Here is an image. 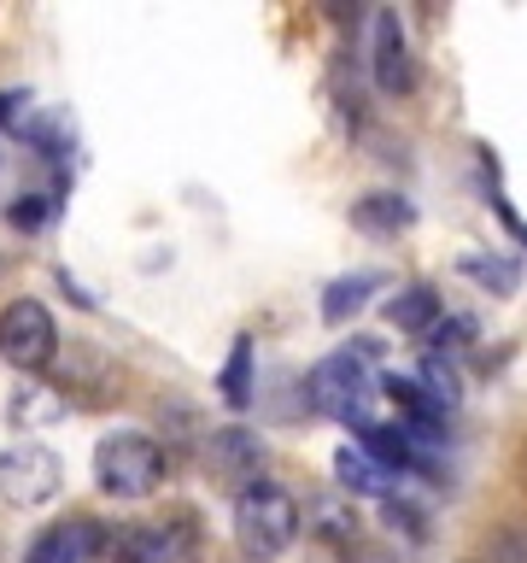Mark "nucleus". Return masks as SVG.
I'll use <instances>...</instances> for the list:
<instances>
[{
	"instance_id": "423d86ee",
	"label": "nucleus",
	"mask_w": 527,
	"mask_h": 563,
	"mask_svg": "<svg viewBox=\"0 0 527 563\" xmlns=\"http://www.w3.org/2000/svg\"><path fill=\"white\" fill-rule=\"evenodd\" d=\"M193 517L182 510V517H170V522H135L130 534H117L112 540V552L123 563H188L193 558Z\"/></svg>"
},
{
	"instance_id": "f8f14e48",
	"label": "nucleus",
	"mask_w": 527,
	"mask_h": 563,
	"mask_svg": "<svg viewBox=\"0 0 527 563\" xmlns=\"http://www.w3.org/2000/svg\"><path fill=\"white\" fill-rule=\"evenodd\" d=\"M334 475H340L346 493H363V499H386V487H393V470H381L375 457H363L358 446L334 452Z\"/></svg>"
},
{
	"instance_id": "ddd939ff",
	"label": "nucleus",
	"mask_w": 527,
	"mask_h": 563,
	"mask_svg": "<svg viewBox=\"0 0 527 563\" xmlns=\"http://www.w3.org/2000/svg\"><path fill=\"white\" fill-rule=\"evenodd\" d=\"M253 334H235V346H228V358L217 369V394L223 405H235V411H246L253 405Z\"/></svg>"
},
{
	"instance_id": "412c9836",
	"label": "nucleus",
	"mask_w": 527,
	"mask_h": 563,
	"mask_svg": "<svg viewBox=\"0 0 527 563\" xmlns=\"http://www.w3.org/2000/svg\"><path fill=\"white\" fill-rule=\"evenodd\" d=\"M30 118V95H18V88H0V123H24Z\"/></svg>"
},
{
	"instance_id": "6e6552de",
	"label": "nucleus",
	"mask_w": 527,
	"mask_h": 563,
	"mask_svg": "<svg viewBox=\"0 0 527 563\" xmlns=\"http://www.w3.org/2000/svg\"><path fill=\"white\" fill-rule=\"evenodd\" d=\"M100 545H105V534H100L94 517H70V522H53L47 534L30 545L24 563H94Z\"/></svg>"
},
{
	"instance_id": "39448f33",
	"label": "nucleus",
	"mask_w": 527,
	"mask_h": 563,
	"mask_svg": "<svg viewBox=\"0 0 527 563\" xmlns=\"http://www.w3.org/2000/svg\"><path fill=\"white\" fill-rule=\"evenodd\" d=\"M59 482H65V464H59V452L42 446V440H18V446L0 452V499L12 510L47 505L53 493H59Z\"/></svg>"
},
{
	"instance_id": "4be33fe9",
	"label": "nucleus",
	"mask_w": 527,
	"mask_h": 563,
	"mask_svg": "<svg viewBox=\"0 0 527 563\" xmlns=\"http://www.w3.org/2000/svg\"><path fill=\"white\" fill-rule=\"evenodd\" d=\"M346 563H393L386 545H346Z\"/></svg>"
},
{
	"instance_id": "0eeeda50",
	"label": "nucleus",
	"mask_w": 527,
	"mask_h": 563,
	"mask_svg": "<svg viewBox=\"0 0 527 563\" xmlns=\"http://www.w3.org/2000/svg\"><path fill=\"white\" fill-rule=\"evenodd\" d=\"M205 470L217 475V482L228 487H258V470H264V446H258V434H246V429H211L205 434Z\"/></svg>"
},
{
	"instance_id": "2eb2a0df",
	"label": "nucleus",
	"mask_w": 527,
	"mask_h": 563,
	"mask_svg": "<svg viewBox=\"0 0 527 563\" xmlns=\"http://www.w3.org/2000/svg\"><path fill=\"white\" fill-rule=\"evenodd\" d=\"M386 323L404 334H428L439 323V294L434 288H404L399 299H386Z\"/></svg>"
},
{
	"instance_id": "1a4fd4ad",
	"label": "nucleus",
	"mask_w": 527,
	"mask_h": 563,
	"mask_svg": "<svg viewBox=\"0 0 527 563\" xmlns=\"http://www.w3.org/2000/svg\"><path fill=\"white\" fill-rule=\"evenodd\" d=\"M375 88L381 95H411L416 70H411V47H404V30L393 12H375Z\"/></svg>"
},
{
	"instance_id": "f03ea898",
	"label": "nucleus",
	"mask_w": 527,
	"mask_h": 563,
	"mask_svg": "<svg viewBox=\"0 0 527 563\" xmlns=\"http://www.w3.org/2000/svg\"><path fill=\"white\" fill-rule=\"evenodd\" d=\"M299 534V505L293 493H281L276 482H258L235 493V540L246 558H281Z\"/></svg>"
},
{
	"instance_id": "dca6fc26",
	"label": "nucleus",
	"mask_w": 527,
	"mask_h": 563,
	"mask_svg": "<svg viewBox=\"0 0 527 563\" xmlns=\"http://www.w3.org/2000/svg\"><path fill=\"white\" fill-rule=\"evenodd\" d=\"M59 411H65V394H59V387H18L12 405H7V417L24 422V434L42 429V422H53Z\"/></svg>"
},
{
	"instance_id": "6ab92c4d",
	"label": "nucleus",
	"mask_w": 527,
	"mask_h": 563,
	"mask_svg": "<svg viewBox=\"0 0 527 563\" xmlns=\"http://www.w3.org/2000/svg\"><path fill=\"white\" fill-rule=\"evenodd\" d=\"M53 211H59V200H53V194H18L7 218H12V229H42Z\"/></svg>"
},
{
	"instance_id": "f3484780",
	"label": "nucleus",
	"mask_w": 527,
	"mask_h": 563,
	"mask_svg": "<svg viewBox=\"0 0 527 563\" xmlns=\"http://www.w3.org/2000/svg\"><path fill=\"white\" fill-rule=\"evenodd\" d=\"M463 276H474V282H481V288H492V294H516V288H522L516 258H463Z\"/></svg>"
},
{
	"instance_id": "9d476101",
	"label": "nucleus",
	"mask_w": 527,
	"mask_h": 563,
	"mask_svg": "<svg viewBox=\"0 0 527 563\" xmlns=\"http://www.w3.org/2000/svg\"><path fill=\"white\" fill-rule=\"evenodd\" d=\"M358 452L363 457H375L381 470H416V440L411 429H399V422H363L358 429Z\"/></svg>"
},
{
	"instance_id": "7ed1b4c3",
	"label": "nucleus",
	"mask_w": 527,
	"mask_h": 563,
	"mask_svg": "<svg viewBox=\"0 0 527 563\" xmlns=\"http://www.w3.org/2000/svg\"><path fill=\"white\" fill-rule=\"evenodd\" d=\"M305 405H311V411H323V417H334V422H351V429L375 422V417H369V405H375V382H369L363 358H351V352H334V358L311 364V376H305Z\"/></svg>"
},
{
	"instance_id": "aec40b11",
	"label": "nucleus",
	"mask_w": 527,
	"mask_h": 563,
	"mask_svg": "<svg viewBox=\"0 0 527 563\" xmlns=\"http://www.w3.org/2000/svg\"><path fill=\"white\" fill-rule=\"evenodd\" d=\"M428 334H434V358H439V352H463L469 334H474V323H469V317H451V323H434Z\"/></svg>"
},
{
	"instance_id": "9b49d317",
	"label": "nucleus",
	"mask_w": 527,
	"mask_h": 563,
	"mask_svg": "<svg viewBox=\"0 0 527 563\" xmlns=\"http://www.w3.org/2000/svg\"><path fill=\"white\" fill-rule=\"evenodd\" d=\"M351 218H358V229H369V235H399V229L416 223V206L404 200V194H363V200L351 206Z\"/></svg>"
},
{
	"instance_id": "a211bd4d",
	"label": "nucleus",
	"mask_w": 527,
	"mask_h": 563,
	"mask_svg": "<svg viewBox=\"0 0 527 563\" xmlns=\"http://www.w3.org/2000/svg\"><path fill=\"white\" fill-rule=\"evenodd\" d=\"M381 510H386V522H393V528H404L411 540H428V517H422V505H411L404 493H386V499H381Z\"/></svg>"
},
{
	"instance_id": "4468645a",
	"label": "nucleus",
	"mask_w": 527,
	"mask_h": 563,
	"mask_svg": "<svg viewBox=\"0 0 527 563\" xmlns=\"http://www.w3.org/2000/svg\"><path fill=\"white\" fill-rule=\"evenodd\" d=\"M381 288V271H358V276H340V282H328V294H323V323L328 329H340L351 311L363 306L369 294Z\"/></svg>"
},
{
	"instance_id": "f257e3e1",
	"label": "nucleus",
	"mask_w": 527,
	"mask_h": 563,
	"mask_svg": "<svg viewBox=\"0 0 527 563\" xmlns=\"http://www.w3.org/2000/svg\"><path fill=\"white\" fill-rule=\"evenodd\" d=\"M94 482L117 499H147L165 482V446L141 429H117L94 446Z\"/></svg>"
},
{
	"instance_id": "20e7f679",
	"label": "nucleus",
	"mask_w": 527,
	"mask_h": 563,
	"mask_svg": "<svg viewBox=\"0 0 527 563\" xmlns=\"http://www.w3.org/2000/svg\"><path fill=\"white\" fill-rule=\"evenodd\" d=\"M0 358L12 369H24V376L59 358V329H53V311L42 299H12L0 311Z\"/></svg>"
}]
</instances>
